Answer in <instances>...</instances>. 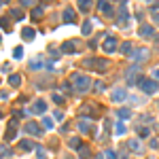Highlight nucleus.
<instances>
[{
  "label": "nucleus",
  "mask_w": 159,
  "mask_h": 159,
  "mask_svg": "<svg viewBox=\"0 0 159 159\" xmlns=\"http://www.w3.org/2000/svg\"><path fill=\"white\" fill-rule=\"evenodd\" d=\"M30 66H32V68H40V66H42V64H40V60H36V62H32V64H30Z\"/></svg>",
  "instance_id": "e433bc0d"
},
{
  "label": "nucleus",
  "mask_w": 159,
  "mask_h": 159,
  "mask_svg": "<svg viewBox=\"0 0 159 159\" xmlns=\"http://www.w3.org/2000/svg\"><path fill=\"white\" fill-rule=\"evenodd\" d=\"M79 129H81V132H85V134H87V132L91 129V121H89V119L81 121V123H79Z\"/></svg>",
  "instance_id": "6ab92c4d"
},
{
  "label": "nucleus",
  "mask_w": 159,
  "mask_h": 159,
  "mask_svg": "<svg viewBox=\"0 0 159 159\" xmlns=\"http://www.w3.org/2000/svg\"><path fill=\"white\" fill-rule=\"evenodd\" d=\"M53 100H55L57 104H64V96H60V93H53Z\"/></svg>",
  "instance_id": "72a5a7b5"
},
{
  "label": "nucleus",
  "mask_w": 159,
  "mask_h": 159,
  "mask_svg": "<svg viewBox=\"0 0 159 159\" xmlns=\"http://www.w3.org/2000/svg\"><path fill=\"white\" fill-rule=\"evenodd\" d=\"M117 47H119V42H117L115 36H108V34L104 36V42H102V51H104V53H115Z\"/></svg>",
  "instance_id": "39448f33"
},
{
  "label": "nucleus",
  "mask_w": 159,
  "mask_h": 159,
  "mask_svg": "<svg viewBox=\"0 0 159 159\" xmlns=\"http://www.w3.org/2000/svg\"><path fill=\"white\" fill-rule=\"evenodd\" d=\"M153 77H155V79H159V68H155V72H153Z\"/></svg>",
  "instance_id": "4c0bfd02"
},
{
  "label": "nucleus",
  "mask_w": 159,
  "mask_h": 159,
  "mask_svg": "<svg viewBox=\"0 0 159 159\" xmlns=\"http://www.w3.org/2000/svg\"><path fill=\"white\" fill-rule=\"evenodd\" d=\"M79 9H81V11H89V9H91V2H89V0H81Z\"/></svg>",
  "instance_id": "bb28decb"
},
{
  "label": "nucleus",
  "mask_w": 159,
  "mask_h": 159,
  "mask_svg": "<svg viewBox=\"0 0 159 159\" xmlns=\"http://www.w3.org/2000/svg\"><path fill=\"white\" fill-rule=\"evenodd\" d=\"M13 57H15V60H21V57H23V49H21V47H15V49H13Z\"/></svg>",
  "instance_id": "a878e982"
},
{
  "label": "nucleus",
  "mask_w": 159,
  "mask_h": 159,
  "mask_svg": "<svg viewBox=\"0 0 159 159\" xmlns=\"http://www.w3.org/2000/svg\"><path fill=\"white\" fill-rule=\"evenodd\" d=\"M138 134H140L142 138H149V134H151V132H149L146 127H140V129H138Z\"/></svg>",
  "instance_id": "473e14b6"
},
{
  "label": "nucleus",
  "mask_w": 159,
  "mask_h": 159,
  "mask_svg": "<svg viewBox=\"0 0 159 159\" xmlns=\"http://www.w3.org/2000/svg\"><path fill=\"white\" fill-rule=\"evenodd\" d=\"M115 134H117V136H123V134H125V125H123V123H115Z\"/></svg>",
  "instance_id": "393cba45"
},
{
  "label": "nucleus",
  "mask_w": 159,
  "mask_h": 159,
  "mask_svg": "<svg viewBox=\"0 0 159 159\" xmlns=\"http://www.w3.org/2000/svg\"><path fill=\"white\" fill-rule=\"evenodd\" d=\"M108 66H110V64H108L106 60H100V57H87V60L83 62V68H87V70H96V72H106Z\"/></svg>",
  "instance_id": "f03ea898"
},
{
  "label": "nucleus",
  "mask_w": 159,
  "mask_h": 159,
  "mask_svg": "<svg viewBox=\"0 0 159 159\" xmlns=\"http://www.w3.org/2000/svg\"><path fill=\"white\" fill-rule=\"evenodd\" d=\"M81 49V40H66L62 45V53H77Z\"/></svg>",
  "instance_id": "423d86ee"
},
{
  "label": "nucleus",
  "mask_w": 159,
  "mask_h": 159,
  "mask_svg": "<svg viewBox=\"0 0 159 159\" xmlns=\"http://www.w3.org/2000/svg\"><path fill=\"white\" fill-rule=\"evenodd\" d=\"M64 21H68V23H72L74 21V9H64Z\"/></svg>",
  "instance_id": "4468645a"
},
{
  "label": "nucleus",
  "mask_w": 159,
  "mask_h": 159,
  "mask_svg": "<svg viewBox=\"0 0 159 159\" xmlns=\"http://www.w3.org/2000/svg\"><path fill=\"white\" fill-rule=\"evenodd\" d=\"M34 151H36V157H38V159H47L45 151H42V146H34Z\"/></svg>",
  "instance_id": "c756f323"
},
{
  "label": "nucleus",
  "mask_w": 159,
  "mask_h": 159,
  "mask_svg": "<svg viewBox=\"0 0 159 159\" xmlns=\"http://www.w3.org/2000/svg\"><path fill=\"white\" fill-rule=\"evenodd\" d=\"M45 110H47V102H45V100H36V102H34V106H32V113L42 115Z\"/></svg>",
  "instance_id": "9b49d317"
},
{
  "label": "nucleus",
  "mask_w": 159,
  "mask_h": 159,
  "mask_svg": "<svg viewBox=\"0 0 159 159\" xmlns=\"http://www.w3.org/2000/svg\"><path fill=\"white\" fill-rule=\"evenodd\" d=\"M11 15H13V17H17V19H21V17H23V11L15 6V9H11Z\"/></svg>",
  "instance_id": "cd10ccee"
},
{
  "label": "nucleus",
  "mask_w": 159,
  "mask_h": 159,
  "mask_svg": "<svg viewBox=\"0 0 159 159\" xmlns=\"http://www.w3.org/2000/svg\"><path fill=\"white\" fill-rule=\"evenodd\" d=\"M89 157H91L89 146H81V149H79V159H89Z\"/></svg>",
  "instance_id": "a211bd4d"
},
{
  "label": "nucleus",
  "mask_w": 159,
  "mask_h": 159,
  "mask_svg": "<svg viewBox=\"0 0 159 159\" xmlns=\"http://www.w3.org/2000/svg\"><path fill=\"white\" fill-rule=\"evenodd\" d=\"M19 146H21L23 151H32V149H34V144H32V140H21V142H19Z\"/></svg>",
  "instance_id": "412c9836"
},
{
  "label": "nucleus",
  "mask_w": 159,
  "mask_h": 159,
  "mask_svg": "<svg viewBox=\"0 0 159 159\" xmlns=\"http://www.w3.org/2000/svg\"><path fill=\"white\" fill-rule=\"evenodd\" d=\"M70 85H72L77 91H89V87H91V79H89L87 74L74 72V74L70 77Z\"/></svg>",
  "instance_id": "f257e3e1"
},
{
  "label": "nucleus",
  "mask_w": 159,
  "mask_h": 159,
  "mask_svg": "<svg viewBox=\"0 0 159 159\" xmlns=\"http://www.w3.org/2000/svg\"><path fill=\"white\" fill-rule=\"evenodd\" d=\"M98 11H100V13H104L106 17H113V15H115L113 6H110L108 2H98Z\"/></svg>",
  "instance_id": "1a4fd4ad"
},
{
  "label": "nucleus",
  "mask_w": 159,
  "mask_h": 159,
  "mask_svg": "<svg viewBox=\"0 0 159 159\" xmlns=\"http://www.w3.org/2000/svg\"><path fill=\"white\" fill-rule=\"evenodd\" d=\"M104 89H106V85H104L102 81H100V83H96V91H104Z\"/></svg>",
  "instance_id": "f704fd0d"
},
{
  "label": "nucleus",
  "mask_w": 159,
  "mask_h": 159,
  "mask_svg": "<svg viewBox=\"0 0 159 159\" xmlns=\"http://www.w3.org/2000/svg\"><path fill=\"white\" fill-rule=\"evenodd\" d=\"M132 47H134L132 42H123V45H121V53H123V55H129V51H132Z\"/></svg>",
  "instance_id": "b1692460"
},
{
  "label": "nucleus",
  "mask_w": 159,
  "mask_h": 159,
  "mask_svg": "<svg viewBox=\"0 0 159 159\" xmlns=\"http://www.w3.org/2000/svg\"><path fill=\"white\" fill-rule=\"evenodd\" d=\"M138 87H140L144 93H155L159 85H157V81H155V79H146V77H140V79H138Z\"/></svg>",
  "instance_id": "7ed1b4c3"
},
{
  "label": "nucleus",
  "mask_w": 159,
  "mask_h": 159,
  "mask_svg": "<svg viewBox=\"0 0 159 159\" xmlns=\"http://www.w3.org/2000/svg\"><path fill=\"white\" fill-rule=\"evenodd\" d=\"M117 117H119V119H129V117H132V110H129V108H119V110H117Z\"/></svg>",
  "instance_id": "f3484780"
},
{
  "label": "nucleus",
  "mask_w": 159,
  "mask_h": 159,
  "mask_svg": "<svg viewBox=\"0 0 159 159\" xmlns=\"http://www.w3.org/2000/svg\"><path fill=\"white\" fill-rule=\"evenodd\" d=\"M26 132L32 134V136H40L42 134V127H40L36 121H30V123H26Z\"/></svg>",
  "instance_id": "6e6552de"
},
{
  "label": "nucleus",
  "mask_w": 159,
  "mask_h": 159,
  "mask_svg": "<svg viewBox=\"0 0 159 159\" xmlns=\"http://www.w3.org/2000/svg\"><path fill=\"white\" fill-rule=\"evenodd\" d=\"M98 113V106L96 104H85L83 108H81V115H87V117H93Z\"/></svg>",
  "instance_id": "9d476101"
},
{
  "label": "nucleus",
  "mask_w": 159,
  "mask_h": 159,
  "mask_svg": "<svg viewBox=\"0 0 159 159\" xmlns=\"http://www.w3.org/2000/svg\"><path fill=\"white\" fill-rule=\"evenodd\" d=\"M129 149H134V151H140V142H138V140H129Z\"/></svg>",
  "instance_id": "2f4dec72"
},
{
  "label": "nucleus",
  "mask_w": 159,
  "mask_h": 159,
  "mask_svg": "<svg viewBox=\"0 0 159 159\" xmlns=\"http://www.w3.org/2000/svg\"><path fill=\"white\" fill-rule=\"evenodd\" d=\"M81 30H83V34H89V32H91V23H89V21H85Z\"/></svg>",
  "instance_id": "7c9ffc66"
},
{
  "label": "nucleus",
  "mask_w": 159,
  "mask_h": 159,
  "mask_svg": "<svg viewBox=\"0 0 159 159\" xmlns=\"http://www.w3.org/2000/svg\"><path fill=\"white\" fill-rule=\"evenodd\" d=\"M125 96H127V93H125V89H115V91H113V100H115V102L125 100Z\"/></svg>",
  "instance_id": "2eb2a0df"
},
{
  "label": "nucleus",
  "mask_w": 159,
  "mask_h": 159,
  "mask_svg": "<svg viewBox=\"0 0 159 159\" xmlns=\"http://www.w3.org/2000/svg\"><path fill=\"white\" fill-rule=\"evenodd\" d=\"M0 117H2V110H0Z\"/></svg>",
  "instance_id": "ea45409f"
},
{
  "label": "nucleus",
  "mask_w": 159,
  "mask_h": 159,
  "mask_svg": "<svg viewBox=\"0 0 159 159\" xmlns=\"http://www.w3.org/2000/svg\"><path fill=\"white\" fill-rule=\"evenodd\" d=\"M34 36H36V30L34 28H23L21 30V38L23 40H34Z\"/></svg>",
  "instance_id": "f8f14e48"
},
{
  "label": "nucleus",
  "mask_w": 159,
  "mask_h": 159,
  "mask_svg": "<svg viewBox=\"0 0 159 159\" xmlns=\"http://www.w3.org/2000/svg\"><path fill=\"white\" fill-rule=\"evenodd\" d=\"M104 155H106V159H117V157H115V153H113V151H106Z\"/></svg>",
  "instance_id": "c9c22d12"
},
{
  "label": "nucleus",
  "mask_w": 159,
  "mask_h": 159,
  "mask_svg": "<svg viewBox=\"0 0 159 159\" xmlns=\"http://www.w3.org/2000/svg\"><path fill=\"white\" fill-rule=\"evenodd\" d=\"M149 57V51L146 49H138L136 53H134V60H138V62H142V60H146Z\"/></svg>",
  "instance_id": "dca6fc26"
},
{
  "label": "nucleus",
  "mask_w": 159,
  "mask_h": 159,
  "mask_svg": "<svg viewBox=\"0 0 159 159\" xmlns=\"http://www.w3.org/2000/svg\"><path fill=\"white\" fill-rule=\"evenodd\" d=\"M0 28H2L4 32H11V23H9L6 17H0Z\"/></svg>",
  "instance_id": "4be33fe9"
},
{
  "label": "nucleus",
  "mask_w": 159,
  "mask_h": 159,
  "mask_svg": "<svg viewBox=\"0 0 159 159\" xmlns=\"http://www.w3.org/2000/svg\"><path fill=\"white\" fill-rule=\"evenodd\" d=\"M9 83H11L13 87H17V85L21 83V77H19V74H11V77H9Z\"/></svg>",
  "instance_id": "5701e85b"
},
{
  "label": "nucleus",
  "mask_w": 159,
  "mask_h": 159,
  "mask_svg": "<svg viewBox=\"0 0 159 159\" xmlns=\"http://www.w3.org/2000/svg\"><path fill=\"white\" fill-rule=\"evenodd\" d=\"M2 6H4V2H0V9H2Z\"/></svg>",
  "instance_id": "58836bf2"
},
{
  "label": "nucleus",
  "mask_w": 159,
  "mask_h": 159,
  "mask_svg": "<svg viewBox=\"0 0 159 159\" xmlns=\"http://www.w3.org/2000/svg\"><path fill=\"white\" fill-rule=\"evenodd\" d=\"M68 146H72V149H81V146H83V140H81V138H70V140H68Z\"/></svg>",
  "instance_id": "aec40b11"
},
{
  "label": "nucleus",
  "mask_w": 159,
  "mask_h": 159,
  "mask_svg": "<svg viewBox=\"0 0 159 159\" xmlns=\"http://www.w3.org/2000/svg\"><path fill=\"white\" fill-rule=\"evenodd\" d=\"M138 36H142V38H151V36H155V28H153V26L142 23V26H140V30H138Z\"/></svg>",
  "instance_id": "0eeeda50"
},
{
  "label": "nucleus",
  "mask_w": 159,
  "mask_h": 159,
  "mask_svg": "<svg viewBox=\"0 0 159 159\" xmlns=\"http://www.w3.org/2000/svg\"><path fill=\"white\" fill-rule=\"evenodd\" d=\"M17 127H19L17 117H13V119L9 121V127H6V132H4V140H6V142L15 140V136H17Z\"/></svg>",
  "instance_id": "20e7f679"
},
{
  "label": "nucleus",
  "mask_w": 159,
  "mask_h": 159,
  "mask_svg": "<svg viewBox=\"0 0 159 159\" xmlns=\"http://www.w3.org/2000/svg\"><path fill=\"white\" fill-rule=\"evenodd\" d=\"M42 15H45V4H38L32 9V19H42Z\"/></svg>",
  "instance_id": "ddd939ff"
},
{
  "label": "nucleus",
  "mask_w": 159,
  "mask_h": 159,
  "mask_svg": "<svg viewBox=\"0 0 159 159\" xmlns=\"http://www.w3.org/2000/svg\"><path fill=\"white\" fill-rule=\"evenodd\" d=\"M42 127H45V129H53V121L49 119V117H45V119H42Z\"/></svg>",
  "instance_id": "c85d7f7f"
}]
</instances>
